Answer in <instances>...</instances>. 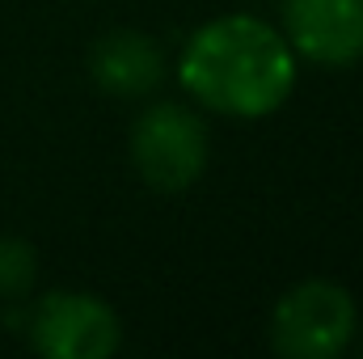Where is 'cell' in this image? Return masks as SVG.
Instances as JSON below:
<instances>
[{
	"mask_svg": "<svg viewBox=\"0 0 363 359\" xmlns=\"http://www.w3.org/2000/svg\"><path fill=\"white\" fill-rule=\"evenodd\" d=\"M300 60L283 30L254 13H220L203 21L178 55L186 97L220 118H267L296 89Z\"/></svg>",
	"mask_w": 363,
	"mask_h": 359,
	"instance_id": "cell-1",
	"label": "cell"
},
{
	"mask_svg": "<svg viewBox=\"0 0 363 359\" xmlns=\"http://www.w3.org/2000/svg\"><path fill=\"white\" fill-rule=\"evenodd\" d=\"M359 330L355 296L338 279H300L271 309V351L287 359H334L351 347Z\"/></svg>",
	"mask_w": 363,
	"mask_h": 359,
	"instance_id": "cell-2",
	"label": "cell"
},
{
	"mask_svg": "<svg viewBox=\"0 0 363 359\" xmlns=\"http://www.w3.org/2000/svg\"><path fill=\"white\" fill-rule=\"evenodd\" d=\"M131 165L157 194H182L203 178L211 157V136L199 110L186 101H152L131 123Z\"/></svg>",
	"mask_w": 363,
	"mask_h": 359,
	"instance_id": "cell-3",
	"label": "cell"
},
{
	"mask_svg": "<svg viewBox=\"0 0 363 359\" xmlns=\"http://www.w3.org/2000/svg\"><path fill=\"white\" fill-rule=\"evenodd\" d=\"M17 330L26 343L47 359H106L123 347V321L118 313L77 287H55L17 317Z\"/></svg>",
	"mask_w": 363,
	"mask_h": 359,
	"instance_id": "cell-4",
	"label": "cell"
},
{
	"mask_svg": "<svg viewBox=\"0 0 363 359\" xmlns=\"http://www.w3.org/2000/svg\"><path fill=\"white\" fill-rule=\"evenodd\" d=\"M279 30L296 60L351 68L363 60V0H283Z\"/></svg>",
	"mask_w": 363,
	"mask_h": 359,
	"instance_id": "cell-5",
	"label": "cell"
},
{
	"mask_svg": "<svg viewBox=\"0 0 363 359\" xmlns=\"http://www.w3.org/2000/svg\"><path fill=\"white\" fill-rule=\"evenodd\" d=\"M89 77L110 97H148L165 81V51L140 30H110L93 43Z\"/></svg>",
	"mask_w": 363,
	"mask_h": 359,
	"instance_id": "cell-6",
	"label": "cell"
},
{
	"mask_svg": "<svg viewBox=\"0 0 363 359\" xmlns=\"http://www.w3.org/2000/svg\"><path fill=\"white\" fill-rule=\"evenodd\" d=\"M38 283V250L26 237H0V300L17 304Z\"/></svg>",
	"mask_w": 363,
	"mask_h": 359,
	"instance_id": "cell-7",
	"label": "cell"
}]
</instances>
